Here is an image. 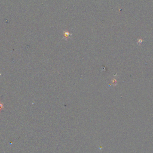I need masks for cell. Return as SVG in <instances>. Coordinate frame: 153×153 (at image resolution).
<instances>
[{
    "label": "cell",
    "instance_id": "6da1fadb",
    "mask_svg": "<svg viewBox=\"0 0 153 153\" xmlns=\"http://www.w3.org/2000/svg\"><path fill=\"white\" fill-rule=\"evenodd\" d=\"M63 33H64V38H65V40H67L72 35L68 31H64Z\"/></svg>",
    "mask_w": 153,
    "mask_h": 153
}]
</instances>
